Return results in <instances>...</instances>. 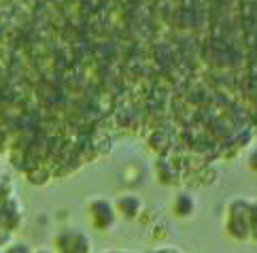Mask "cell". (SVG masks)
<instances>
[{
    "mask_svg": "<svg viewBox=\"0 0 257 253\" xmlns=\"http://www.w3.org/2000/svg\"><path fill=\"white\" fill-rule=\"evenodd\" d=\"M251 166L257 170V151H253V153H251Z\"/></svg>",
    "mask_w": 257,
    "mask_h": 253,
    "instance_id": "cell-1",
    "label": "cell"
}]
</instances>
